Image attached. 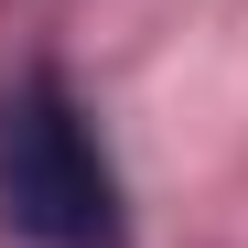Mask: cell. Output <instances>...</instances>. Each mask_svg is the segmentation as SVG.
Returning a JSON list of instances; mask_svg holds the SVG:
<instances>
[{
    "label": "cell",
    "mask_w": 248,
    "mask_h": 248,
    "mask_svg": "<svg viewBox=\"0 0 248 248\" xmlns=\"http://www.w3.org/2000/svg\"><path fill=\"white\" fill-rule=\"evenodd\" d=\"M0 216L44 248H119V184L108 151L87 140V119L54 76H32L0 119Z\"/></svg>",
    "instance_id": "cell-1"
}]
</instances>
